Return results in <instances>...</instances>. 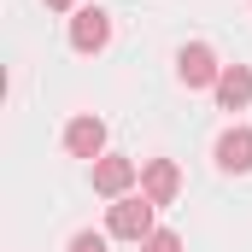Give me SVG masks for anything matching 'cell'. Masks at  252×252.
Instances as JSON below:
<instances>
[{
    "label": "cell",
    "instance_id": "3",
    "mask_svg": "<svg viewBox=\"0 0 252 252\" xmlns=\"http://www.w3.org/2000/svg\"><path fill=\"white\" fill-rule=\"evenodd\" d=\"M64 153H70V158H88V164H100V158H106V124H100L94 112L70 118V124H64Z\"/></svg>",
    "mask_w": 252,
    "mask_h": 252
},
{
    "label": "cell",
    "instance_id": "8",
    "mask_svg": "<svg viewBox=\"0 0 252 252\" xmlns=\"http://www.w3.org/2000/svg\"><path fill=\"white\" fill-rule=\"evenodd\" d=\"M217 164L235 170V176L252 170V129H223V135H217Z\"/></svg>",
    "mask_w": 252,
    "mask_h": 252
},
{
    "label": "cell",
    "instance_id": "10",
    "mask_svg": "<svg viewBox=\"0 0 252 252\" xmlns=\"http://www.w3.org/2000/svg\"><path fill=\"white\" fill-rule=\"evenodd\" d=\"M70 252H106V235H94V229H82V235L70 241Z\"/></svg>",
    "mask_w": 252,
    "mask_h": 252
},
{
    "label": "cell",
    "instance_id": "7",
    "mask_svg": "<svg viewBox=\"0 0 252 252\" xmlns=\"http://www.w3.org/2000/svg\"><path fill=\"white\" fill-rule=\"evenodd\" d=\"M217 106L223 112H241V106H252V70L247 64H223V76H217Z\"/></svg>",
    "mask_w": 252,
    "mask_h": 252
},
{
    "label": "cell",
    "instance_id": "11",
    "mask_svg": "<svg viewBox=\"0 0 252 252\" xmlns=\"http://www.w3.org/2000/svg\"><path fill=\"white\" fill-rule=\"evenodd\" d=\"M47 6H53V12H76V0H47Z\"/></svg>",
    "mask_w": 252,
    "mask_h": 252
},
{
    "label": "cell",
    "instance_id": "1",
    "mask_svg": "<svg viewBox=\"0 0 252 252\" xmlns=\"http://www.w3.org/2000/svg\"><path fill=\"white\" fill-rule=\"evenodd\" d=\"M153 211H158V205H153L147 193H124V199L106 211V229H112L118 241H147V235H153Z\"/></svg>",
    "mask_w": 252,
    "mask_h": 252
},
{
    "label": "cell",
    "instance_id": "5",
    "mask_svg": "<svg viewBox=\"0 0 252 252\" xmlns=\"http://www.w3.org/2000/svg\"><path fill=\"white\" fill-rule=\"evenodd\" d=\"M182 188V170H176V158H147V170H141V193L153 199V205H170Z\"/></svg>",
    "mask_w": 252,
    "mask_h": 252
},
{
    "label": "cell",
    "instance_id": "2",
    "mask_svg": "<svg viewBox=\"0 0 252 252\" xmlns=\"http://www.w3.org/2000/svg\"><path fill=\"white\" fill-rule=\"evenodd\" d=\"M217 76H223V64H217V53L205 41H188L176 53V82L182 88H217Z\"/></svg>",
    "mask_w": 252,
    "mask_h": 252
},
{
    "label": "cell",
    "instance_id": "9",
    "mask_svg": "<svg viewBox=\"0 0 252 252\" xmlns=\"http://www.w3.org/2000/svg\"><path fill=\"white\" fill-rule=\"evenodd\" d=\"M141 252H182V235H176V229H153V235L141 241Z\"/></svg>",
    "mask_w": 252,
    "mask_h": 252
},
{
    "label": "cell",
    "instance_id": "4",
    "mask_svg": "<svg viewBox=\"0 0 252 252\" xmlns=\"http://www.w3.org/2000/svg\"><path fill=\"white\" fill-rule=\"evenodd\" d=\"M106 41H112V12L82 6V12L70 18V47H76V53H100Z\"/></svg>",
    "mask_w": 252,
    "mask_h": 252
},
{
    "label": "cell",
    "instance_id": "6",
    "mask_svg": "<svg viewBox=\"0 0 252 252\" xmlns=\"http://www.w3.org/2000/svg\"><path fill=\"white\" fill-rule=\"evenodd\" d=\"M135 176H141V170H135V158H118V153H106V158L94 164V193H112V199H124Z\"/></svg>",
    "mask_w": 252,
    "mask_h": 252
}]
</instances>
